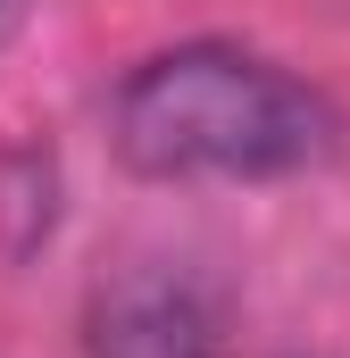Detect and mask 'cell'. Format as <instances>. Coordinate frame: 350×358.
Segmentation results:
<instances>
[{
    "label": "cell",
    "mask_w": 350,
    "mask_h": 358,
    "mask_svg": "<svg viewBox=\"0 0 350 358\" xmlns=\"http://www.w3.org/2000/svg\"><path fill=\"white\" fill-rule=\"evenodd\" d=\"M108 134H117V159L150 183H267L326 167L342 150L334 100L234 42H183L142 59L117 92Z\"/></svg>",
    "instance_id": "6da1fadb"
},
{
    "label": "cell",
    "mask_w": 350,
    "mask_h": 358,
    "mask_svg": "<svg viewBox=\"0 0 350 358\" xmlns=\"http://www.w3.org/2000/svg\"><path fill=\"white\" fill-rule=\"evenodd\" d=\"M92 358H225V317L192 267L142 259L92 300Z\"/></svg>",
    "instance_id": "7a4b0ae2"
},
{
    "label": "cell",
    "mask_w": 350,
    "mask_h": 358,
    "mask_svg": "<svg viewBox=\"0 0 350 358\" xmlns=\"http://www.w3.org/2000/svg\"><path fill=\"white\" fill-rule=\"evenodd\" d=\"M0 17H8V0H0Z\"/></svg>",
    "instance_id": "3957f363"
}]
</instances>
